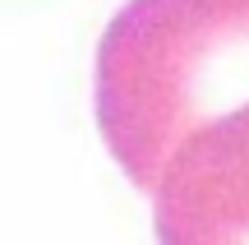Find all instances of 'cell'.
I'll use <instances>...</instances> for the list:
<instances>
[{
	"mask_svg": "<svg viewBox=\"0 0 249 245\" xmlns=\"http://www.w3.org/2000/svg\"><path fill=\"white\" fill-rule=\"evenodd\" d=\"M97 125L139 190L189 134L249 102V0H129L97 46Z\"/></svg>",
	"mask_w": 249,
	"mask_h": 245,
	"instance_id": "cell-1",
	"label": "cell"
},
{
	"mask_svg": "<svg viewBox=\"0 0 249 245\" xmlns=\"http://www.w3.org/2000/svg\"><path fill=\"white\" fill-rule=\"evenodd\" d=\"M157 245H249V102L189 134L152 190Z\"/></svg>",
	"mask_w": 249,
	"mask_h": 245,
	"instance_id": "cell-2",
	"label": "cell"
}]
</instances>
